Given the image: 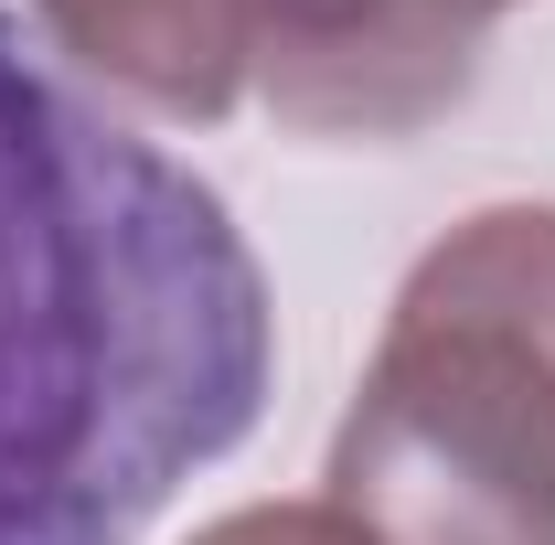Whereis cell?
Here are the masks:
<instances>
[{"instance_id":"277c9868","label":"cell","mask_w":555,"mask_h":545,"mask_svg":"<svg viewBox=\"0 0 555 545\" xmlns=\"http://www.w3.org/2000/svg\"><path fill=\"white\" fill-rule=\"evenodd\" d=\"M86 86L160 129H214L257 86V0H33Z\"/></svg>"},{"instance_id":"7a4b0ae2","label":"cell","mask_w":555,"mask_h":545,"mask_svg":"<svg viewBox=\"0 0 555 545\" xmlns=\"http://www.w3.org/2000/svg\"><path fill=\"white\" fill-rule=\"evenodd\" d=\"M321 481L374 545H555V204H491L406 268Z\"/></svg>"},{"instance_id":"6da1fadb","label":"cell","mask_w":555,"mask_h":545,"mask_svg":"<svg viewBox=\"0 0 555 545\" xmlns=\"http://www.w3.org/2000/svg\"><path fill=\"white\" fill-rule=\"evenodd\" d=\"M268 375V268L224 193L0 22V545H139Z\"/></svg>"},{"instance_id":"5b68a950","label":"cell","mask_w":555,"mask_h":545,"mask_svg":"<svg viewBox=\"0 0 555 545\" xmlns=\"http://www.w3.org/2000/svg\"><path fill=\"white\" fill-rule=\"evenodd\" d=\"M193 545H374V535L332 503H246V514H214Z\"/></svg>"},{"instance_id":"3957f363","label":"cell","mask_w":555,"mask_h":545,"mask_svg":"<svg viewBox=\"0 0 555 545\" xmlns=\"http://www.w3.org/2000/svg\"><path fill=\"white\" fill-rule=\"evenodd\" d=\"M513 0H257V97L310 139H406L481 86Z\"/></svg>"}]
</instances>
